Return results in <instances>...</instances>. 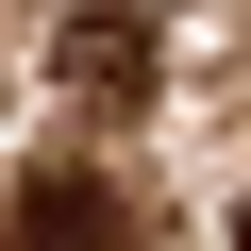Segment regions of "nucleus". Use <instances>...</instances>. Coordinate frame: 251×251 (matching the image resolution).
I'll return each instance as SVG.
<instances>
[{"mask_svg":"<svg viewBox=\"0 0 251 251\" xmlns=\"http://www.w3.org/2000/svg\"><path fill=\"white\" fill-rule=\"evenodd\" d=\"M67 100H151V17H117V0H100V17H67Z\"/></svg>","mask_w":251,"mask_h":251,"instance_id":"1","label":"nucleus"},{"mask_svg":"<svg viewBox=\"0 0 251 251\" xmlns=\"http://www.w3.org/2000/svg\"><path fill=\"white\" fill-rule=\"evenodd\" d=\"M234 251H251V201H234Z\"/></svg>","mask_w":251,"mask_h":251,"instance_id":"2","label":"nucleus"}]
</instances>
